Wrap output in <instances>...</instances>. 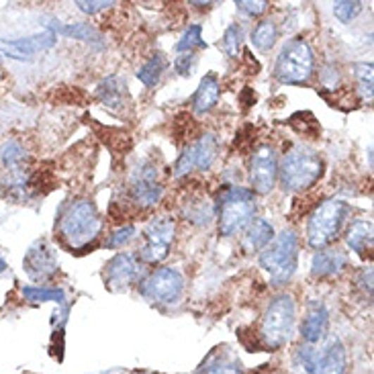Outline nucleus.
Returning a JSON list of instances; mask_svg holds the SVG:
<instances>
[{
    "instance_id": "393cba45",
    "label": "nucleus",
    "mask_w": 374,
    "mask_h": 374,
    "mask_svg": "<svg viewBox=\"0 0 374 374\" xmlns=\"http://www.w3.org/2000/svg\"><path fill=\"white\" fill-rule=\"evenodd\" d=\"M278 39V27L274 21H260L256 25V29L251 31V43L260 49V51H268L274 47V43Z\"/></svg>"
},
{
    "instance_id": "dca6fc26",
    "label": "nucleus",
    "mask_w": 374,
    "mask_h": 374,
    "mask_svg": "<svg viewBox=\"0 0 374 374\" xmlns=\"http://www.w3.org/2000/svg\"><path fill=\"white\" fill-rule=\"evenodd\" d=\"M328 328H330V313H328V307L323 305V301L313 299V301L307 303L305 317H303V323H301V335H303V339H305L309 346L319 344V342L325 339Z\"/></svg>"
},
{
    "instance_id": "423d86ee",
    "label": "nucleus",
    "mask_w": 374,
    "mask_h": 374,
    "mask_svg": "<svg viewBox=\"0 0 374 374\" xmlns=\"http://www.w3.org/2000/svg\"><path fill=\"white\" fill-rule=\"evenodd\" d=\"M350 215V205L339 201V199H330L323 201L319 207L315 208L307 223V242L315 249H325L332 246L342 233V227Z\"/></svg>"
},
{
    "instance_id": "4468645a",
    "label": "nucleus",
    "mask_w": 374,
    "mask_h": 374,
    "mask_svg": "<svg viewBox=\"0 0 374 374\" xmlns=\"http://www.w3.org/2000/svg\"><path fill=\"white\" fill-rule=\"evenodd\" d=\"M129 197L142 208L156 207L162 199V185L158 182V170L151 164H142L133 172L129 182Z\"/></svg>"
},
{
    "instance_id": "2f4dec72",
    "label": "nucleus",
    "mask_w": 374,
    "mask_h": 374,
    "mask_svg": "<svg viewBox=\"0 0 374 374\" xmlns=\"http://www.w3.org/2000/svg\"><path fill=\"white\" fill-rule=\"evenodd\" d=\"M362 11V2H352V0H339L333 4V15L342 23H350Z\"/></svg>"
},
{
    "instance_id": "4c0bfd02",
    "label": "nucleus",
    "mask_w": 374,
    "mask_h": 374,
    "mask_svg": "<svg viewBox=\"0 0 374 374\" xmlns=\"http://www.w3.org/2000/svg\"><path fill=\"white\" fill-rule=\"evenodd\" d=\"M4 270H6V262H4V260L0 258V274H2Z\"/></svg>"
},
{
    "instance_id": "a211bd4d",
    "label": "nucleus",
    "mask_w": 374,
    "mask_h": 374,
    "mask_svg": "<svg viewBox=\"0 0 374 374\" xmlns=\"http://www.w3.org/2000/svg\"><path fill=\"white\" fill-rule=\"evenodd\" d=\"M194 374H244V368L237 356L229 352L223 346V348L211 350Z\"/></svg>"
},
{
    "instance_id": "c756f323",
    "label": "nucleus",
    "mask_w": 374,
    "mask_h": 374,
    "mask_svg": "<svg viewBox=\"0 0 374 374\" xmlns=\"http://www.w3.org/2000/svg\"><path fill=\"white\" fill-rule=\"evenodd\" d=\"M354 76L358 80L364 101H373V63H354Z\"/></svg>"
},
{
    "instance_id": "473e14b6",
    "label": "nucleus",
    "mask_w": 374,
    "mask_h": 374,
    "mask_svg": "<svg viewBox=\"0 0 374 374\" xmlns=\"http://www.w3.org/2000/svg\"><path fill=\"white\" fill-rule=\"evenodd\" d=\"M135 233H137V229L133 227V225H125V227L115 229V231L108 235V239H106V248H123V246H127V244L135 237Z\"/></svg>"
},
{
    "instance_id": "cd10ccee",
    "label": "nucleus",
    "mask_w": 374,
    "mask_h": 374,
    "mask_svg": "<svg viewBox=\"0 0 374 374\" xmlns=\"http://www.w3.org/2000/svg\"><path fill=\"white\" fill-rule=\"evenodd\" d=\"M27 160V151L23 149L19 142H6L0 147V162L4 164V168L17 170L21 168Z\"/></svg>"
},
{
    "instance_id": "2eb2a0df",
    "label": "nucleus",
    "mask_w": 374,
    "mask_h": 374,
    "mask_svg": "<svg viewBox=\"0 0 374 374\" xmlns=\"http://www.w3.org/2000/svg\"><path fill=\"white\" fill-rule=\"evenodd\" d=\"M23 266L31 280L43 282V280H49L58 274V258H56L54 249L47 246V242L39 239L25 254Z\"/></svg>"
},
{
    "instance_id": "412c9836",
    "label": "nucleus",
    "mask_w": 374,
    "mask_h": 374,
    "mask_svg": "<svg viewBox=\"0 0 374 374\" xmlns=\"http://www.w3.org/2000/svg\"><path fill=\"white\" fill-rule=\"evenodd\" d=\"M274 239V229L266 219H256L251 221L242 237V248L248 254L262 251Z\"/></svg>"
},
{
    "instance_id": "0eeeda50",
    "label": "nucleus",
    "mask_w": 374,
    "mask_h": 374,
    "mask_svg": "<svg viewBox=\"0 0 374 374\" xmlns=\"http://www.w3.org/2000/svg\"><path fill=\"white\" fill-rule=\"evenodd\" d=\"M315 56L309 43L294 37L287 43L274 63V76L282 84H305L313 76Z\"/></svg>"
},
{
    "instance_id": "9b49d317",
    "label": "nucleus",
    "mask_w": 374,
    "mask_h": 374,
    "mask_svg": "<svg viewBox=\"0 0 374 374\" xmlns=\"http://www.w3.org/2000/svg\"><path fill=\"white\" fill-rule=\"evenodd\" d=\"M142 272H144V262L139 260V256L121 251L106 262L103 272L104 285L111 291H127L142 278Z\"/></svg>"
},
{
    "instance_id": "1a4fd4ad",
    "label": "nucleus",
    "mask_w": 374,
    "mask_h": 374,
    "mask_svg": "<svg viewBox=\"0 0 374 374\" xmlns=\"http://www.w3.org/2000/svg\"><path fill=\"white\" fill-rule=\"evenodd\" d=\"M139 292L156 305H176L185 292V276L176 268H158L139 282Z\"/></svg>"
},
{
    "instance_id": "b1692460",
    "label": "nucleus",
    "mask_w": 374,
    "mask_h": 374,
    "mask_svg": "<svg viewBox=\"0 0 374 374\" xmlns=\"http://www.w3.org/2000/svg\"><path fill=\"white\" fill-rule=\"evenodd\" d=\"M166 68H168L166 56H164V54H154V56L139 68L137 78L146 84L147 88H154V86H158V82L162 80Z\"/></svg>"
},
{
    "instance_id": "ddd939ff",
    "label": "nucleus",
    "mask_w": 374,
    "mask_h": 374,
    "mask_svg": "<svg viewBox=\"0 0 374 374\" xmlns=\"http://www.w3.org/2000/svg\"><path fill=\"white\" fill-rule=\"evenodd\" d=\"M217 151H219V142L215 135H201L194 144L182 151V156L178 158L176 162V168H174V176H185V174H190L192 170H208L213 166L215 158H217Z\"/></svg>"
},
{
    "instance_id": "c85d7f7f",
    "label": "nucleus",
    "mask_w": 374,
    "mask_h": 374,
    "mask_svg": "<svg viewBox=\"0 0 374 374\" xmlns=\"http://www.w3.org/2000/svg\"><path fill=\"white\" fill-rule=\"evenodd\" d=\"M242 39H244V31L239 25H229L223 33V39H221V49L225 51V56L229 58H237L239 51H242Z\"/></svg>"
},
{
    "instance_id": "7ed1b4c3",
    "label": "nucleus",
    "mask_w": 374,
    "mask_h": 374,
    "mask_svg": "<svg viewBox=\"0 0 374 374\" xmlns=\"http://www.w3.org/2000/svg\"><path fill=\"white\" fill-rule=\"evenodd\" d=\"M299 246V235L292 229H285L260 251V266L270 274L274 285H287L297 272Z\"/></svg>"
},
{
    "instance_id": "aec40b11",
    "label": "nucleus",
    "mask_w": 374,
    "mask_h": 374,
    "mask_svg": "<svg viewBox=\"0 0 374 374\" xmlns=\"http://www.w3.org/2000/svg\"><path fill=\"white\" fill-rule=\"evenodd\" d=\"M219 94H221V84H219V78H217V74H207L201 84H199V88H197V92H194V96H192V111L197 113V115H205L208 113L217 101H219Z\"/></svg>"
},
{
    "instance_id": "c9c22d12",
    "label": "nucleus",
    "mask_w": 374,
    "mask_h": 374,
    "mask_svg": "<svg viewBox=\"0 0 374 374\" xmlns=\"http://www.w3.org/2000/svg\"><path fill=\"white\" fill-rule=\"evenodd\" d=\"M76 6L82 11V13H86V15H94V13H101V11H104V8H108V6H115V2L113 0H96V2H86V0H78L76 2Z\"/></svg>"
},
{
    "instance_id": "a878e982",
    "label": "nucleus",
    "mask_w": 374,
    "mask_h": 374,
    "mask_svg": "<svg viewBox=\"0 0 374 374\" xmlns=\"http://www.w3.org/2000/svg\"><path fill=\"white\" fill-rule=\"evenodd\" d=\"M54 33H60L63 37L70 39H80V42H99L101 35L96 33L94 27H90L88 23H72V25H58L56 29H51Z\"/></svg>"
},
{
    "instance_id": "5701e85b",
    "label": "nucleus",
    "mask_w": 374,
    "mask_h": 374,
    "mask_svg": "<svg viewBox=\"0 0 374 374\" xmlns=\"http://www.w3.org/2000/svg\"><path fill=\"white\" fill-rule=\"evenodd\" d=\"M123 94L125 82L119 76H108L96 88V99L111 111H119L123 106Z\"/></svg>"
},
{
    "instance_id": "f03ea898",
    "label": "nucleus",
    "mask_w": 374,
    "mask_h": 374,
    "mask_svg": "<svg viewBox=\"0 0 374 374\" xmlns=\"http://www.w3.org/2000/svg\"><path fill=\"white\" fill-rule=\"evenodd\" d=\"M323 174V160L319 158L317 151H313L305 146L291 147L282 164L278 166V176L282 180L285 190L291 192H303L317 185V180Z\"/></svg>"
},
{
    "instance_id": "f8f14e48",
    "label": "nucleus",
    "mask_w": 374,
    "mask_h": 374,
    "mask_svg": "<svg viewBox=\"0 0 374 374\" xmlns=\"http://www.w3.org/2000/svg\"><path fill=\"white\" fill-rule=\"evenodd\" d=\"M276 180H278V156L272 146H260L254 151L249 164L251 192L268 194L276 187Z\"/></svg>"
},
{
    "instance_id": "20e7f679",
    "label": "nucleus",
    "mask_w": 374,
    "mask_h": 374,
    "mask_svg": "<svg viewBox=\"0 0 374 374\" xmlns=\"http://www.w3.org/2000/svg\"><path fill=\"white\" fill-rule=\"evenodd\" d=\"M297 366L303 374H346L348 352L339 337H328L313 346H301L297 350Z\"/></svg>"
},
{
    "instance_id": "39448f33",
    "label": "nucleus",
    "mask_w": 374,
    "mask_h": 374,
    "mask_svg": "<svg viewBox=\"0 0 374 374\" xmlns=\"http://www.w3.org/2000/svg\"><path fill=\"white\" fill-rule=\"evenodd\" d=\"M294 319H297V309H294V301H292L291 294L274 297L262 317L260 346L270 352L280 350L291 339Z\"/></svg>"
},
{
    "instance_id": "e433bc0d",
    "label": "nucleus",
    "mask_w": 374,
    "mask_h": 374,
    "mask_svg": "<svg viewBox=\"0 0 374 374\" xmlns=\"http://www.w3.org/2000/svg\"><path fill=\"white\" fill-rule=\"evenodd\" d=\"M360 287L368 292V297H373V268H364L360 272Z\"/></svg>"
},
{
    "instance_id": "72a5a7b5",
    "label": "nucleus",
    "mask_w": 374,
    "mask_h": 374,
    "mask_svg": "<svg viewBox=\"0 0 374 374\" xmlns=\"http://www.w3.org/2000/svg\"><path fill=\"white\" fill-rule=\"evenodd\" d=\"M235 6H237L242 13L249 15V17H258V15L266 13L268 2H264V0H256V2H251V0H239V2H235Z\"/></svg>"
},
{
    "instance_id": "bb28decb",
    "label": "nucleus",
    "mask_w": 374,
    "mask_h": 374,
    "mask_svg": "<svg viewBox=\"0 0 374 374\" xmlns=\"http://www.w3.org/2000/svg\"><path fill=\"white\" fill-rule=\"evenodd\" d=\"M23 297L29 303H58L63 305L66 303V292L62 289H45V287H25L23 289Z\"/></svg>"
},
{
    "instance_id": "6e6552de",
    "label": "nucleus",
    "mask_w": 374,
    "mask_h": 374,
    "mask_svg": "<svg viewBox=\"0 0 374 374\" xmlns=\"http://www.w3.org/2000/svg\"><path fill=\"white\" fill-rule=\"evenodd\" d=\"M256 213V197L249 188L231 187L219 199V233L231 237L248 227Z\"/></svg>"
},
{
    "instance_id": "f3484780",
    "label": "nucleus",
    "mask_w": 374,
    "mask_h": 374,
    "mask_svg": "<svg viewBox=\"0 0 374 374\" xmlns=\"http://www.w3.org/2000/svg\"><path fill=\"white\" fill-rule=\"evenodd\" d=\"M56 43V33L51 29L37 33V35H31V37H25V39H15V42H2V47L6 49V54L11 58H17V60H25V58H31L33 54H39L45 51L49 47H54Z\"/></svg>"
},
{
    "instance_id": "9d476101",
    "label": "nucleus",
    "mask_w": 374,
    "mask_h": 374,
    "mask_svg": "<svg viewBox=\"0 0 374 374\" xmlns=\"http://www.w3.org/2000/svg\"><path fill=\"white\" fill-rule=\"evenodd\" d=\"M176 223L170 217H156L144 229V248L139 249V260L144 264H158L168 258L170 246L174 242Z\"/></svg>"
},
{
    "instance_id": "f704fd0d",
    "label": "nucleus",
    "mask_w": 374,
    "mask_h": 374,
    "mask_svg": "<svg viewBox=\"0 0 374 374\" xmlns=\"http://www.w3.org/2000/svg\"><path fill=\"white\" fill-rule=\"evenodd\" d=\"M194 63H197L194 54H178L176 60H174V70H176L180 76H188V74L192 72Z\"/></svg>"
},
{
    "instance_id": "4be33fe9",
    "label": "nucleus",
    "mask_w": 374,
    "mask_h": 374,
    "mask_svg": "<svg viewBox=\"0 0 374 374\" xmlns=\"http://www.w3.org/2000/svg\"><path fill=\"white\" fill-rule=\"evenodd\" d=\"M373 233L374 229L370 221H356L346 233V244L354 254H358L360 258H366L370 256V249H373Z\"/></svg>"
},
{
    "instance_id": "f257e3e1",
    "label": "nucleus",
    "mask_w": 374,
    "mask_h": 374,
    "mask_svg": "<svg viewBox=\"0 0 374 374\" xmlns=\"http://www.w3.org/2000/svg\"><path fill=\"white\" fill-rule=\"evenodd\" d=\"M62 239L72 249H84L94 244L103 231V219L92 201H74L63 208L58 221Z\"/></svg>"
},
{
    "instance_id": "6ab92c4d",
    "label": "nucleus",
    "mask_w": 374,
    "mask_h": 374,
    "mask_svg": "<svg viewBox=\"0 0 374 374\" xmlns=\"http://www.w3.org/2000/svg\"><path fill=\"white\" fill-rule=\"evenodd\" d=\"M348 268V256L342 249H319L311 260V274L315 278L335 276Z\"/></svg>"
},
{
    "instance_id": "7c9ffc66",
    "label": "nucleus",
    "mask_w": 374,
    "mask_h": 374,
    "mask_svg": "<svg viewBox=\"0 0 374 374\" xmlns=\"http://www.w3.org/2000/svg\"><path fill=\"white\" fill-rule=\"evenodd\" d=\"M197 47H205L203 29H201V25H190L187 31H185L182 39L176 43V51H180V54H192V49H197Z\"/></svg>"
}]
</instances>
